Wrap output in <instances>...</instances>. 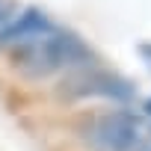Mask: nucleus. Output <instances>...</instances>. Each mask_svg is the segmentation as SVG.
Wrapping results in <instances>:
<instances>
[{
    "label": "nucleus",
    "mask_w": 151,
    "mask_h": 151,
    "mask_svg": "<svg viewBox=\"0 0 151 151\" xmlns=\"http://www.w3.org/2000/svg\"><path fill=\"white\" fill-rule=\"evenodd\" d=\"M18 47H21L18 62L33 77H42V74H50V71H59V68H68V65L89 59V50L80 45L77 36L53 33V30L27 42V45H18Z\"/></svg>",
    "instance_id": "f257e3e1"
},
{
    "label": "nucleus",
    "mask_w": 151,
    "mask_h": 151,
    "mask_svg": "<svg viewBox=\"0 0 151 151\" xmlns=\"http://www.w3.org/2000/svg\"><path fill=\"white\" fill-rule=\"evenodd\" d=\"M148 136H151L148 122L136 113H127V110H116V113L101 116L89 133L92 145L101 151H136L148 142Z\"/></svg>",
    "instance_id": "f03ea898"
},
{
    "label": "nucleus",
    "mask_w": 151,
    "mask_h": 151,
    "mask_svg": "<svg viewBox=\"0 0 151 151\" xmlns=\"http://www.w3.org/2000/svg\"><path fill=\"white\" fill-rule=\"evenodd\" d=\"M50 30H53V24L47 21V15L42 9H24L9 27L0 30V45H27Z\"/></svg>",
    "instance_id": "7ed1b4c3"
},
{
    "label": "nucleus",
    "mask_w": 151,
    "mask_h": 151,
    "mask_svg": "<svg viewBox=\"0 0 151 151\" xmlns=\"http://www.w3.org/2000/svg\"><path fill=\"white\" fill-rule=\"evenodd\" d=\"M80 89L83 95H107V98H130V86L113 74H89Z\"/></svg>",
    "instance_id": "20e7f679"
},
{
    "label": "nucleus",
    "mask_w": 151,
    "mask_h": 151,
    "mask_svg": "<svg viewBox=\"0 0 151 151\" xmlns=\"http://www.w3.org/2000/svg\"><path fill=\"white\" fill-rule=\"evenodd\" d=\"M145 113H148V116H151V98H148V101H145Z\"/></svg>",
    "instance_id": "39448f33"
}]
</instances>
